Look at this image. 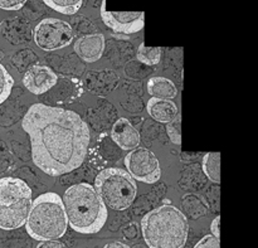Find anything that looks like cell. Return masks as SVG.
<instances>
[{
	"mask_svg": "<svg viewBox=\"0 0 258 248\" xmlns=\"http://www.w3.org/2000/svg\"><path fill=\"white\" fill-rule=\"evenodd\" d=\"M37 248H67L63 242L54 239V241H42Z\"/></svg>",
	"mask_w": 258,
	"mask_h": 248,
	"instance_id": "7402d4cb",
	"label": "cell"
},
{
	"mask_svg": "<svg viewBox=\"0 0 258 248\" xmlns=\"http://www.w3.org/2000/svg\"><path fill=\"white\" fill-rule=\"evenodd\" d=\"M141 231L149 248H184L188 239V219L181 211L164 204L141 219Z\"/></svg>",
	"mask_w": 258,
	"mask_h": 248,
	"instance_id": "3957f363",
	"label": "cell"
},
{
	"mask_svg": "<svg viewBox=\"0 0 258 248\" xmlns=\"http://www.w3.org/2000/svg\"><path fill=\"white\" fill-rule=\"evenodd\" d=\"M148 113L158 122L169 123L179 115L178 106L171 100H160L151 97L146 105Z\"/></svg>",
	"mask_w": 258,
	"mask_h": 248,
	"instance_id": "4fadbf2b",
	"label": "cell"
},
{
	"mask_svg": "<svg viewBox=\"0 0 258 248\" xmlns=\"http://www.w3.org/2000/svg\"><path fill=\"white\" fill-rule=\"evenodd\" d=\"M28 0H0V9L9 10V12H14V10H19L27 4Z\"/></svg>",
	"mask_w": 258,
	"mask_h": 248,
	"instance_id": "44dd1931",
	"label": "cell"
},
{
	"mask_svg": "<svg viewBox=\"0 0 258 248\" xmlns=\"http://www.w3.org/2000/svg\"><path fill=\"white\" fill-rule=\"evenodd\" d=\"M125 166L134 180L154 184L160 180L161 169L158 158L146 148H136L125 158Z\"/></svg>",
	"mask_w": 258,
	"mask_h": 248,
	"instance_id": "ba28073f",
	"label": "cell"
},
{
	"mask_svg": "<svg viewBox=\"0 0 258 248\" xmlns=\"http://www.w3.org/2000/svg\"><path fill=\"white\" fill-rule=\"evenodd\" d=\"M22 126L30 138L33 163L47 175H64L85 161L90 129L75 111L34 103Z\"/></svg>",
	"mask_w": 258,
	"mask_h": 248,
	"instance_id": "6da1fadb",
	"label": "cell"
},
{
	"mask_svg": "<svg viewBox=\"0 0 258 248\" xmlns=\"http://www.w3.org/2000/svg\"><path fill=\"white\" fill-rule=\"evenodd\" d=\"M13 85H14V81L12 76L9 75L4 66L0 65V105L9 97Z\"/></svg>",
	"mask_w": 258,
	"mask_h": 248,
	"instance_id": "ac0fdd59",
	"label": "cell"
},
{
	"mask_svg": "<svg viewBox=\"0 0 258 248\" xmlns=\"http://www.w3.org/2000/svg\"><path fill=\"white\" fill-rule=\"evenodd\" d=\"M112 140L122 150H134L140 145V133L131 125L127 118H118L112 126Z\"/></svg>",
	"mask_w": 258,
	"mask_h": 248,
	"instance_id": "7c38bea8",
	"label": "cell"
},
{
	"mask_svg": "<svg viewBox=\"0 0 258 248\" xmlns=\"http://www.w3.org/2000/svg\"><path fill=\"white\" fill-rule=\"evenodd\" d=\"M219 224H221V217L218 216L213 219V222L211 224L212 236H214L216 238H219V234H221V232H219Z\"/></svg>",
	"mask_w": 258,
	"mask_h": 248,
	"instance_id": "603a6c76",
	"label": "cell"
},
{
	"mask_svg": "<svg viewBox=\"0 0 258 248\" xmlns=\"http://www.w3.org/2000/svg\"><path fill=\"white\" fill-rule=\"evenodd\" d=\"M148 92L154 98L160 100H171L178 95V90L173 81L165 77H151L148 81Z\"/></svg>",
	"mask_w": 258,
	"mask_h": 248,
	"instance_id": "5bb4252c",
	"label": "cell"
},
{
	"mask_svg": "<svg viewBox=\"0 0 258 248\" xmlns=\"http://www.w3.org/2000/svg\"><path fill=\"white\" fill-rule=\"evenodd\" d=\"M32 189L19 178L0 179V229L13 231L27 222L32 207Z\"/></svg>",
	"mask_w": 258,
	"mask_h": 248,
	"instance_id": "5b68a950",
	"label": "cell"
},
{
	"mask_svg": "<svg viewBox=\"0 0 258 248\" xmlns=\"http://www.w3.org/2000/svg\"><path fill=\"white\" fill-rule=\"evenodd\" d=\"M166 133H168L169 139L175 145H180L181 144V118L180 115L176 116L175 120L171 122L166 123Z\"/></svg>",
	"mask_w": 258,
	"mask_h": 248,
	"instance_id": "d6986e66",
	"label": "cell"
},
{
	"mask_svg": "<svg viewBox=\"0 0 258 248\" xmlns=\"http://www.w3.org/2000/svg\"><path fill=\"white\" fill-rule=\"evenodd\" d=\"M103 248H130L127 246V244L122 243V242H110V243L105 244V247Z\"/></svg>",
	"mask_w": 258,
	"mask_h": 248,
	"instance_id": "cb8c5ba5",
	"label": "cell"
},
{
	"mask_svg": "<svg viewBox=\"0 0 258 248\" xmlns=\"http://www.w3.org/2000/svg\"><path fill=\"white\" fill-rule=\"evenodd\" d=\"M62 202L68 226L78 233H97L107 222V208L91 184L80 183L70 187Z\"/></svg>",
	"mask_w": 258,
	"mask_h": 248,
	"instance_id": "7a4b0ae2",
	"label": "cell"
},
{
	"mask_svg": "<svg viewBox=\"0 0 258 248\" xmlns=\"http://www.w3.org/2000/svg\"><path fill=\"white\" fill-rule=\"evenodd\" d=\"M93 188L103 204L113 211L127 209L138 194L136 181L127 171L120 168H108L100 171Z\"/></svg>",
	"mask_w": 258,
	"mask_h": 248,
	"instance_id": "8992f818",
	"label": "cell"
},
{
	"mask_svg": "<svg viewBox=\"0 0 258 248\" xmlns=\"http://www.w3.org/2000/svg\"><path fill=\"white\" fill-rule=\"evenodd\" d=\"M23 85L33 95H43L57 85V75L47 66H32L24 73Z\"/></svg>",
	"mask_w": 258,
	"mask_h": 248,
	"instance_id": "30bf717a",
	"label": "cell"
},
{
	"mask_svg": "<svg viewBox=\"0 0 258 248\" xmlns=\"http://www.w3.org/2000/svg\"><path fill=\"white\" fill-rule=\"evenodd\" d=\"M34 43L43 50L62 49L73 40V29L70 23L57 18H45L33 29Z\"/></svg>",
	"mask_w": 258,
	"mask_h": 248,
	"instance_id": "52a82bcc",
	"label": "cell"
},
{
	"mask_svg": "<svg viewBox=\"0 0 258 248\" xmlns=\"http://www.w3.org/2000/svg\"><path fill=\"white\" fill-rule=\"evenodd\" d=\"M47 7L64 15H73L81 9L83 0H43Z\"/></svg>",
	"mask_w": 258,
	"mask_h": 248,
	"instance_id": "2e32d148",
	"label": "cell"
},
{
	"mask_svg": "<svg viewBox=\"0 0 258 248\" xmlns=\"http://www.w3.org/2000/svg\"><path fill=\"white\" fill-rule=\"evenodd\" d=\"M25 228L37 241H54L64 236L68 227L62 198L55 193L40 194L32 203Z\"/></svg>",
	"mask_w": 258,
	"mask_h": 248,
	"instance_id": "277c9868",
	"label": "cell"
},
{
	"mask_svg": "<svg viewBox=\"0 0 258 248\" xmlns=\"http://www.w3.org/2000/svg\"><path fill=\"white\" fill-rule=\"evenodd\" d=\"M194 248H221V243H219V238H216L212 234H207L194 246Z\"/></svg>",
	"mask_w": 258,
	"mask_h": 248,
	"instance_id": "ffe728a7",
	"label": "cell"
},
{
	"mask_svg": "<svg viewBox=\"0 0 258 248\" xmlns=\"http://www.w3.org/2000/svg\"><path fill=\"white\" fill-rule=\"evenodd\" d=\"M100 13L106 27L118 34L138 33L145 24L144 12H110L106 8V0H102Z\"/></svg>",
	"mask_w": 258,
	"mask_h": 248,
	"instance_id": "9c48e42d",
	"label": "cell"
},
{
	"mask_svg": "<svg viewBox=\"0 0 258 248\" xmlns=\"http://www.w3.org/2000/svg\"><path fill=\"white\" fill-rule=\"evenodd\" d=\"M203 171L207 178L213 183H221V154L219 153H208L204 155Z\"/></svg>",
	"mask_w": 258,
	"mask_h": 248,
	"instance_id": "9a60e30c",
	"label": "cell"
},
{
	"mask_svg": "<svg viewBox=\"0 0 258 248\" xmlns=\"http://www.w3.org/2000/svg\"><path fill=\"white\" fill-rule=\"evenodd\" d=\"M75 52L78 57L87 63L97 62L105 50V37L101 33L83 35L75 43Z\"/></svg>",
	"mask_w": 258,
	"mask_h": 248,
	"instance_id": "8fae6325",
	"label": "cell"
},
{
	"mask_svg": "<svg viewBox=\"0 0 258 248\" xmlns=\"http://www.w3.org/2000/svg\"><path fill=\"white\" fill-rule=\"evenodd\" d=\"M136 58L146 66H155L161 59L160 47H148L145 43H141L138 48Z\"/></svg>",
	"mask_w": 258,
	"mask_h": 248,
	"instance_id": "e0dca14e",
	"label": "cell"
}]
</instances>
